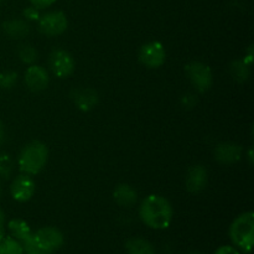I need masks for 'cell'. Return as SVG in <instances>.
Segmentation results:
<instances>
[{
	"label": "cell",
	"mask_w": 254,
	"mask_h": 254,
	"mask_svg": "<svg viewBox=\"0 0 254 254\" xmlns=\"http://www.w3.org/2000/svg\"><path fill=\"white\" fill-rule=\"evenodd\" d=\"M113 200L121 207L130 208L138 201V192L128 184H119L113 191Z\"/></svg>",
	"instance_id": "5bb4252c"
},
{
	"label": "cell",
	"mask_w": 254,
	"mask_h": 254,
	"mask_svg": "<svg viewBox=\"0 0 254 254\" xmlns=\"http://www.w3.org/2000/svg\"><path fill=\"white\" fill-rule=\"evenodd\" d=\"M49 66L55 76L67 78L74 71V60L66 50L54 49L49 55Z\"/></svg>",
	"instance_id": "8992f818"
},
{
	"label": "cell",
	"mask_w": 254,
	"mask_h": 254,
	"mask_svg": "<svg viewBox=\"0 0 254 254\" xmlns=\"http://www.w3.org/2000/svg\"><path fill=\"white\" fill-rule=\"evenodd\" d=\"M5 139H6V133H5V126L1 121H0V145L5 143Z\"/></svg>",
	"instance_id": "f1b7e54d"
},
{
	"label": "cell",
	"mask_w": 254,
	"mask_h": 254,
	"mask_svg": "<svg viewBox=\"0 0 254 254\" xmlns=\"http://www.w3.org/2000/svg\"><path fill=\"white\" fill-rule=\"evenodd\" d=\"M5 237V213L0 208V241Z\"/></svg>",
	"instance_id": "83f0119b"
},
{
	"label": "cell",
	"mask_w": 254,
	"mask_h": 254,
	"mask_svg": "<svg viewBox=\"0 0 254 254\" xmlns=\"http://www.w3.org/2000/svg\"><path fill=\"white\" fill-rule=\"evenodd\" d=\"M7 230H9L11 237L15 238L20 243L25 242L29 238H31L32 236L30 226L24 220H20V218H14V220L9 221V223H7Z\"/></svg>",
	"instance_id": "2e32d148"
},
{
	"label": "cell",
	"mask_w": 254,
	"mask_h": 254,
	"mask_svg": "<svg viewBox=\"0 0 254 254\" xmlns=\"http://www.w3.org/2000/svg\"><path fill=\"white\" fill-rule=\"evenodd\" d=\"M139 216L144 225L149 228L165 230L173 221V206L164 196L151 193L141 201Z\"/></svg>",
	"instance_id": "6da1fadb"
},
{
	"label": "cell",
	"mask_w": 254,
	"mask_h": 254,
	"mask_svg": "<svg viewBox=\"0 0 254 254\" xmlns=\"http://www.w3.org/2000/svg\"><path fill=\"white\" fill-rule=\"evenodd\" d=\"M14 159L10 154L0 153V179L7 180L14 171Z\"/></svg>",
	"instance_id": "44dd1931"
},
{
	"label": "cell",
	"mask_w": 254,
	"mask_h": 254,
	"mask_svg": "<svg viewBox=\"0 0 254 254\" xmlns=\"http://www.w3.org/2000/svg\"><path fill=\"white\" fill-rule=\"evenodd\" d=\"M31 2L32 6H35L36 9H45V7H49L54 4L56 0H29Z\"/></svg>",
	"instance_id": "484cf974"
},
{
	"label": "cell",
	"mask_w": 254,
	"mask_h": 254,
	"mask_svg": "<svg viewBox=\"0 0 254 254\" xmlns=\"http://www.w3.org/2000/svg\"><path fill=\"white\" fill-rule=\"evenodd\" d=\"M4 1H6V0H0V4H1V2H4Z\"/></svg>",
	"instance_id": "1f68e13d"
},
{
	"label": "cell",
	"mask_w": 254,
	"mask_h": 254,
	"mask_svg": "<svg viewBox=\"0 0 254 254\" xmlns=\"http://www.w3.org/2000/svg\"><path fill=\"white\" fill-rule=\"evenodd\" d=\"M24 81L27 88L32 92H41L47 88L50 83V77L46 69L37 64H30L25 71Z\"/></svg>",
	"instance_id": "30bf717a"
},
{
	"label": "cell",
	"mask_w": 254,
	"mask_h": 254,
	"mask_svg": "<svg viewBox=\"0 0 254 254\" xmlns=\"http://www.w3.org/2000/svg\"><path fill=\"white\" fill-rule=\"evenodd\" d=\"M17 56H19L20 61L22 64H34L35 61L37 60V56H39V52L32 45L24 44L20 45L19 49H17Z\"/></svg>",
	"instance_id": "d6986e66"
},
{
	"label": "cell",
	"mask_w": 254,
	"mask_h": 254,
	"mask_svg": "<svg viewBox=\"0 0 254 254\" xmlns=\"http://www.w3.org/2000/svg\"><path fill=\"white\" fill-rule=\"evenodd\" d=\"M36 184L32 178L26 174L16 176L10 185V193L17 202H26L34 196Z\"/></svg>",
	"instance_id": "9c48e42d"
},
{
	"label": "cell",
	"mask_w": 254,
	"mask_h": 254,
	"mask_svg": "<svg viewBox=\"0 0 254 254\" xmlns=\"http://www.w3.org/2000/svg\"><path fill=\"white\" fill-rule=\"evenodd\" d=\"M180 103L181 106H183V108L191 109L196 106V103H197V98H196L195 94L185 93L183 97H181Z\"/></svg>",
	"instance_id": "cb8c5ba5"
},
{
	"label": "cell",
	"mask_w": 254,
	"mask_h": 254,
	"mask_svg": "<svg viewBox=\"0 0 254 254\" xmlns=\"http://www.w3.org/2000/svg\"><path fill=\"white\" fill-rule=\"evenodd\" d=\"M242 151V146L240 144L227 141V143L218 144L215 148L213 155L216 160L222 165H232L240 160Z\"/></svg>",
	"instance_id": "4fadbf2b"
},
{
	"label": "cell",
	"mask_w": 254,
	"mask_h": 254,
	"mask_svg": "<svg viewBox=\"0 0 254 254\" xmlns=\"http://www.w3.org/2000/svg\"><path fill=\"white\" fill-rule=\"evenodd\" d=\"M207 169L202 165H193L188 170L185 176L186 190L191 193H198L207 186Z\"/></svg>",
	"instance_id": "7c38bea8"
},
{
	"label": "cell",
	"mask_w": 254,
	"mask_h": 254,
	"mask_svg": "<svg viewBox=\"0 0 254 254\" xmlns=\"http://www.w3.org/2000/svg\"><path fill=\"white\" fill-rule=\"evenodd\" d=\"M74 106L82 112H89L98 104V93L89 87H79L73 88L69 93Z\"/></svg>",
	"instance_id": "8fae6325"
},
{
	"label": "cell",
	"mask_w": 254,
	"mask_h": 254,
	"mask_svg": "<svg viewBox=\"0 0 254 254\" xmlns=\"http://www.w3.org/2000/svg\"><path fill=\"white\" fill-rule=\"evenodd\" d=\"M230 72L233 79H236L240 83H245L250 79L251 66H248L243 60H236V61L231 62Z\"/></svg>",
	"instance_id": "ac0fdd59"
},
{
	"label": "cell",
	"mask_w": 254,
	"mask_h": 254,
	"mask_svg": "<svg viewBox=\"0 0 254 254\" xmlns=\"http://www.w3.org/2000/svg\"><path fill=\"white\" fill-rule=\"evenodd\" d=\"M0 254H24V250L15 238L4 237L0 241Z\"/></svg>",
	"instance_id": "ffe728a7"
},
{
	"label": "cell",
	"mask_w": 254,
	"mask_h": 254,
	"mask_svg": "<svg viewBox=\"0 0 254 254\" xmlns=\"http://www.w3.org/2000/svg\"><path fill=\"white\" fill-rule=\"evenodd\" d=\"M39 31L45 36H59L68 27V20L64 12L50 11L40 16Z\"/></svg>",
	"instance_id": "52a82bcc"
},
{
	"label": "cell",
	"mask_w": 254,
	"mask_h": 254,
	"mask_svg": "<svg viewBox=\"0 0 254 254\" xmlns=\"http://www.w3.org/2000/svg\"><path fill=\"white\" fill-rule=\"evenodd\" d=\"M32 241L37 248L51 254L62 247L64 238L61 231L57 230V228L42 227L35 233H32Z\"/></svg>",
	"instance_id": "5b68a950"
},
{
	"label": "cell",
	"mask_w": 254,
	"mask_h": 254,
	"mask_svg": "<svg viewBox=\"0 0 254 254\" xmlns=\"http://www.w3.org/2000/svg\"><path fill=\"white\" fill-rule=\"evenodd\" d=\"M165 47L159 41L146 42L139 50V61L148 68H159L165 64Z\"/></svg>",
	"instance_id": "ba28073f"
},
{
	"label": "cell",
	"mask_w": 254,
	"mask_h": 254,
	"mask_svg": "<svg viewBox=\"0 0 254 254\" xmlns=\"http://www.w3.org/2000/svg\"><path fill=\"white\" fill-rule=\"evenodd\" d=\"M185 73L196 91L205 93L212 87L213 73L208 64L200 61H192L185 66Z\"/></svg>",
	"instance_id": "277c9868"
},
{
	"label": "cell",
	"mask_w": 254,
	"mask_h": 254,
	"mask_svg": "<svg viewBox=\"0 0 254 254\" xmlns=\"http://www.w3.org/2000/svg\"><path fill=\"white\" fill-rule=\"evenodd\" d=\"M230 238L233 245L242 252H252L254 242V213L252 211L242 213L233 220L230 226Z\"/></svg>",
	"instance_id": "3957f363"
},
{
	"label": "cell",
	"mask_w": 254,
	"mask_h": 254,
	"mask_svg": "<svg viewBox=\"0 0 254 254\" xmlns=\"http://www.w3.org/2000/svg\"><path fill=\"white\" fill-rule=\"evenodd\" d=\"M126 251L127 254H156L154 246L141 237L129 238L126 242Z\"/></svg>",
	"instance_id": "e0dca14e"
},
{
	"label": "cell",
	"mask_w": 254,
	"mask_h": 254,
	"mask_svg": "<svg viewBox=\"0 0 254 254\" xmlns=\"http://www.w3.org/2000/svg\"><path fill=\"white\" fill-rule=\"evenodd\" d=\"M49 160V149L42 141L34 140L22 148L17 164L19 169L26 175H37Z\"/></svg>",
	"instance_id": "7a4b0ae2"
},
{
	"label": "cell",
	"mask_w": 254,
	"mask_h": 254,
	"mask_svg": "<svg viewBox=\"0 0 254 254\" xmlns=\"http://www.w3.org/2000/svg\"><path fill=\"white\" fill-rule=\"evenodd\" d=\"M17 72L5 71L0 73V89H11L17 82Z\"/></svg>",
	"instance_id": "7402d4cb"
},
{
	"label": "cell",
	"mask_w": 254,
	"mask_h": 254,
	"mask_svg": "<svg viewBox=\"0 0 254 254\" xmlns=\"http://www.w3.org/2000/svg\"><path fill=\"white\" fill-rule=\"evenodd\" d=\"M215 254H241L240 251L233 246H221L216 250Z\"/></svg>",
	"instance_id": "4316f807"
},
{
	"label": "cell",
	"mask_w": 254,
	"mask_h": 254,
	"mask_svg": "<svg viewBox=\"0 0 254 254\" xmlns=\"http://www.w3.org/2000/svg\"><path fill=\"white\" fill-rule=\"evenodd\" d=\"M22 16L25 17V20H27V21H37V20L40 19V12H39V9H36L35 6H29V7H25L24 11H22Z\"/></svg>",
	"instance_id": "d4e9b609"
},
{
	"label": "cell",
	"mask_w": 254,
	"mask_h": 254,
	"mask_svg": "<svg viewBox=\"0 0 254 254\" xmlns=\"http://www.w3.org/2000/svg\"><path fill=\"white\" fill-rule=\"evenodd\" d=\"M188 254H203V253L197 252V251H193V252H190V253H188Z\"/></svg>",
	"instance_id": "4dcf8cb0"
},
{
	"label": "cell",
	"mask_w": 254,
	"mask_h": 254,
	"mask_svg": "<svg viewBox=\"0 0 254 254\" xmlns=\"http://www.w3.org/2000/svg\"><path fill=\"white\" fill-rule=\"evenodd\" d=\"M21 246H22V250H24V254H49V253L44 252V251H41L40 248H37L36 246H35L34 241H32V236H31V238H29L27 241L22 242Z\"/></svg>",
	"instance_id": "603a6c76"
},
{
	"label": "cell",
	"mask_w": 254,
	"mask_h": 254,
	"mask_svg": "<svg viewBox=\"0 0 254 254\" xmlns=\"http://www.w3.org/2000/svg\"><path fill=\"white\" fill-rule=\"evenodd\" d=\"M2 196V184H1V180H0V198H1Z\"/></svg>",
	"instance_id": "f546056e"
},
{
	"label": "cell",
	"mask_w": 254,
	"mask_h": 254,
	"mask_svg": "<svg viewBox=\"0 0 254 254\" xmlns=\"http://www.w3.org/2000/svg\"><path fill=\"white\" fill-rule=\"evenodd\" d=\"M2 31L14 40H20L30 34V25L26 20L12 19L2 22Z\"/></svg>",
	"instance_id": "9a60e30c"
}]
</instances>
